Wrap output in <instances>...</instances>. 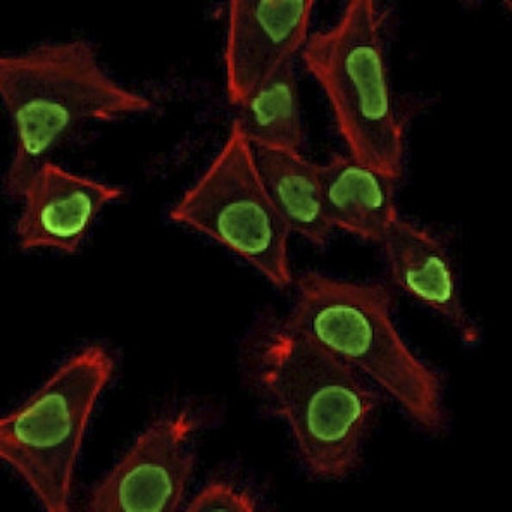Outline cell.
Masks as SVG:
<instances>
[{
  "label": "cell",
  "instance_id": "cell-1",
  "mask_svg": "<svg viewBox=\"0 0 512 512\" xmlns=\"http://www.w3.org/2000/svg\"><path fill=\"white\" fill-rule=\"evenodd\" d=\"M259 392L292 431L316 480H345L363 459L380 395L357 369L285 321L264 325L249 350Z\"/></svg>",
  "mask_w": 512,
  "mask_h": 512
},
{
  "label": "cell",
  "instance_id": "cell-2",
  "mask_svg": "<svg viewBox=\"0 0 512 512\" xmlns=\"http://www.w3.org/2000/svg\"><path fill=\"white\" fill-rule=\"evenodd\" d=\"M0 95L14 125V154L4 180L11 199L23 197L38 169L78 126L152 109L144 95L107 75L85 40L0 57Z\"/></svg>",
  "mask_w": 512,
  "mask_h": 512
},
{
  "label": "cell",
  "instance_id": "cell-3",
  "mask_svg": "<svg viewBox=\"0 0 512 512\" xmlns=\"http://www.w3.org/2000/svg\"><path fill=\"white\" fill-rule=\"evenodd\" d=\"M290 328L335 354L390 395L414 423L440 433L447 425L440 376L426 366L392 318V295L378 283L307 271L297 280Z\"/></svg>",
  "mask_w": 512,
  "mask_h": 512
},
{
  "label": "cell",
  "instance_id": "cell-4",
  "mask_svg": "<svg viewBox=\"0 0 512 512\" xmlns=\"http://www.w3.org/2000/svg\"><path fill=\"white\" fill-rule=\"evenodd\" d=\"M304 66L325 90L349 156L400 180L404 128L388 76L383 16L373 0H350L337 23L309 35Z\"/></svg>",
  "mask_w": 512,
  "mask_h": 512
},
{
  "label": "cell",
  "instance_id": "cell-5",
  "mask_svg": "<svg viewBox=\"0 0 512 512\" xmlns=\"http://www.w3.org/2000/svg\"><path fill=\"white\" fill-rule=\"evenodd\" d=\"M116 361L88 345L57 368L23 406L0 419V457L47 512L71 509L75 469L88 423Z\"/></svg>",
  "mask_w": 512,
  "mask_h": 512
},
{
  "label": "cell",
  "instance_id": "cell-6",
  "mask_svg": "<svg viewBox=\"0 0 512 512\" xmlns=\"http://www.w3.org/2000/svg\"><path fill=\"white\" fill-rule=\"evenodd\" d=\"M178 225L192 228L244 259L278 288L294 283L290 228L264 190L252 145L232 125L225 144L171 211Z\"/></svg>",
  "mask_w": 512,
  "mask_h": 512
},
{
  "label": "cell",
  "instance_id": "cell-7",
  "mask_svg": "<svg viewBox=\"0 0 512 512\" xmlns=\"http://www.w3.org/2000/svg\"><path fill=\"white\" fill-rule=\"evenodd\" d=\"M195 430L187 411L154 421L92 490L87 511H178L194 473Z\"/></svg>",
  "mask_w": 512,
  "mask_h": 512
},
{
  "label": "cell",
  "instance_id": "cell-8",
  "mask_svg": "<svg viewBox=\"0 0 512 512\" xmlns=\"http://www.w3.org/2000/svg\"><path fill=\"white\" fill-rule=\"evenodd\" d=\"M313 0H232L226 32V92L242 104L309 40Z\"/></svg>",
  "mask_w": 512,
  "mask_h": 512
},
{
  "label": "cell",
  "instance_id": "cell-9",
  "mask_svg": "<svg viewBox=\"0 0 512 512\" xmlns=\"http://www.w3.org/2000/svg\"><path fill=\"white\" fill-rule=\"evenodd\" d=\"M123 197V187L75 175L49 161L38 169L21 197L23 209L16 225L19 247L76 254L100 211Z\"/></svg>",
  "mask_w": 512,
  "mask_h": 512
},
{
  "label": "cell",
  "instance_id": "cell-10",
  "mask_svg": "<svg viewBox=\"0 0 512 512\" xmlns=\"http://www.w3.org/2000/svg\"><path fill=\"white\" fill-rule=\"evenodd\" d=\"M381 245L395 287L442 316L464 344H478L480 326L464 307L456 269L445 245L435 235L400 218Z\"/></svg>",
  "mask_w": 512,
  "mask_h": 512
},
{
  "label": "cell",
  "instance_id": "cell-11",
  "mask_svg": "<svg viewBox=\"0 0 512 512\" xmlns=\"http://www.w3.org/2000/svg\"><path fill=\"white\" fill-rule=\"evenodd\" d=\"M319 173L331 228L381 244L399 219L394 178L342 154L319 164Z\"/></svg>",
  "mask_w": 512,
  "mask_h": 512
},
{
  "label": "cell",
  "instance_id": "cell-12",
  "mask_svg": "<svg viewBox=\"0 0 512 512\" xmlns=\"http://www.w3.org/2000/svg\"><path fill=\"white\" fill-rule=\"evenodd\" d=\"M252 154L264 190L290 232L314 247H325L333 228L326 216L319 164L300 152L261 145H252Z\"/></svg>",
  "mask_w": 512,
  "mask_h": 512
},
{
  "label": "cell",
  "instance_id": "cell-13",
  "mask_svg": "<svg viewBox=\"0 0 512 512\" xmlns=\"http://www.w3.org/2000/svg\"><path fill=\"white\" fill-rule=\"evenodd\" d=\"M237 109L233 125L244 133L250 145L300 152L304 128L294 61L283 64Z\"/></svg>",
  "mask_w": 512,
  "mask_h": 512
},
{
  "label": "cell",
  "instance_id": "cell-14",
  "mask_svg": "<svg viewBox=\"0 0 512 512\" xmlns=\"http://www.w3.org/2000/svg\"><path fill=\"white\" fill-rule=\"evenodd\" d=\"M188 512H254L256 502L249 492L226 481L209 483L188 504Z\"/></svg>",
  "mask_w": 512,
  "mask_h": 512
}]
</instances>
